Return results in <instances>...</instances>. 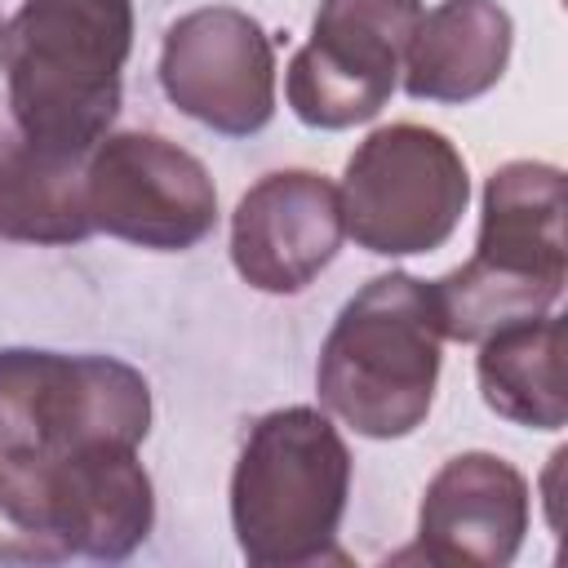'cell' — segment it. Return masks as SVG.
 <instances>
[{
    "mask_svg": "<svg viewBox=\"0 0 568 568\" xmlns=\"http://www.w3.org/2000/svg\"><path fill=\"white\" fill-rule=\"evenodd\" d=\"M129 53V0H22L0 27L13 133L44 151L89 155L120 111Z\"/></svg>",
    "mask_w": 568,
    "mask_h": 568,
    "instance_id": "6da1fadb",
    "label": "cell"
},
{
    "mask_svg": "<svg viewBox=\"0 0 568 568\" xmlns=\"http://www.w3.org/2000/svg\"><path fill=\"white\" fill-rule=\"evenodd\" d=\"M564 275V169L510 160L484 182L470 262L430 280L439 333L453 342H484L506 324L537 320L559 302Z\"/></svg>",
    "mask_w": 568,
    "mask_h": 568,
    "instance_id": "7a4b0ae2",
    "label": "cell"
},
{
    "mask_svg": "<svg viewBox=\"0 0 568 568\" xmlns=\"http://www.w3.org/2000/svg\"><path fill=\"white\" fill-rule=\"evenodd\" d=\"M439 315L430 284L404 271L373 275L337 311L320 364V404L368 439L413 435L439 382Z\"/></svg>",
    "mask_w": 568,
    "mask_h": 568,
    "instance_id": "3957f363",
    "label": "cell"
},
{
    "mask_svg": "<svg viewBox=\"0 0 568 568\" xmlns=\"http://www.w3.org/2000/svg\"><path fill=\"white\" fill-rule=\"evenodd\" d=\"M351 497V448L311 404L253 422L231 475V528L253 568H302L337 555Z\"/></svg>",
    "mask_w": 568,
    "mask_h": 568,
    "instance_id": "277c9868",
    "label": "cell"
},
{
    "mask_svg": "<svg viewBox=\"0 0 568 568\" xmlns=\"http://www.w3.org/2000/svg\"><path fill=\"white\" fill-rule=\"evenodd\" d=\"M155 524V488L133 444H89L44 462L0 457V559H129Z\"/></svg>",
    "mask_w": 568,
    "mask_h": 568,
    "instance_id": "5b68a950",
    "label": "cell"
},
{
    "mask_svg": "<svg viewBox=\"0 0 568 568\" xmlns=\"http://www.w3.org/2000/svg\"><path fill=\"white\" fill-rule=\"evenodd\" d=\"M151 386L115 355L0 351V457L44 462L89 444H142Z\"/></svg>",
    "mask_w": 568,
    "mask_h": 568,
    "instance_id": "8992f818",
    "label": "cell"
},
{
    "mask_svg": "<svg viewBox=\"0 0 568 568\" xmlns=\"http://www.w3.org/2000/svg\"><path fill=\"white\" fill-rule=\"evenodd\" d=\"M342 226L382 257L435 253L470 204V173L462 151L426 124L373 129L346 160Z\"/></svg>",
    "mask_w": 568,
    "mask_h": 568,
    "instance_id": "52a82bcc",
    "label": "cell"
},
{
    "mask_svg": "<svg viewBox=\"0 0 568 568\" xmlns=\"http://www.w3.org/2000/svg\"><path fill=\"white\" fill-rule=\"evenodd\" d=\"M422 13V0H320L311 40L284 75L293 115L328 133L373 120L399 84Z\"/></svg>",
    "mask_w": 568,
    "mask_h": 568,
    "instance_id": "ba28073f",
    "label": "cell"
},
{
    "mask_svg": "<svg viewBox=\"0 0 568 568\" xmlns=\"http://www.w3.org/2000/svg\"><path fill=\"white\" fill-rule=\"evenodd\" d=\"M84 204L93 231L138 248H195L217 222L209 169L160 133H106L84 160Z\"/></svg>",
    "mask_w": 568,
    "mask_h": 568,
    "instance_id": "9c48e42d",
    "label": "cell"
},
{
    "mask_svg": "<svg viewBox=\"0 0 568 568\" xmlns=\"http://www.w3.org/2000/svg\"><path fill=\"white\" fill-rule=\"evenodd\" d=\"M160 89L213 133L248 138L275 115V49L244 9H191L164 31Z\"/></svg>",
    "mask_w": 568,
    "mask_h": 568,
    "instance_id": "30bf717a",
    "label": "cell"
},
{
    "mask_svg": "<svg viewBox=\"0 0 568 568\" xmlns=\"http://www.w3.org/2000/svg\"><path fill=\"white\" fill-rule=\"evenodd\" d=\"M342 195L324 173L257 178L231 213V262L262 293H302L342 248Z\"/></svg>",
    "mask_w": 568,
    "mask_h": 568,
    "instance_id": "8fae6325",
    "label": "cell"
},
{
    "mask_svg": "<svg viewBox=\"0 0 568 568\" xmlns=\"http://www.w3.org/2000/svg\"><path fill=\"white\" fill-rule=\"evenodd\" d=\"M528 532V479L497 453H457L426 484L417 555L448 568H506Z\"/></svg>",
    "mask_w": 568,
    "mask_h": 568,
    "instance_id": "7c38bea8",
    "label": "cell"
},
{
    "mask_svg": "<svg viewBox=\"0 0 568 568\" xmlns=\"http://www.w3.org/2000/svg\"><path fill=\"white\" fill-rule=\"evenodd\" d=\"M510 13L497 0H439L404 49V93L413 102L484 98L510 62Z\"/></svg>",
    "mask_w": 568,
    "mask_h": 568,
    "instance_id": "4fadbf2b",
    "label": "cell"
},
{
    "mask_svg": "<svg viewBox=\"0 0 568 568\" xmlns=\"http://www.w3.org/2000/svg\"><path fill=\"white\" fill-rule=\"evenodd\" d=\"M84 160L0 133V240L80 244L93 235L84 204Z\"/></svg>",
    "mask_w": 568,
    "mask_h": 568,
    "instance_id": "5bb4252c",
    "label": "cell"
},
{
    "mask_svg": "<svg viewBox=\"0 0 568 568\" xmlns=\"http://www.w3.org/2000/svg\"><path fill=\"white\" fill-rule=\"evenodd\" d=\"M479 390L484 404L528 430H559L568 422L564 395V320L537 315L506 324L479 342Z\"/></svg>",
    "mask_w": 568,
    "mask_h": 568,
    "instance_id": "9a60e30c",
    "label": "cell"
}]
</instances>
